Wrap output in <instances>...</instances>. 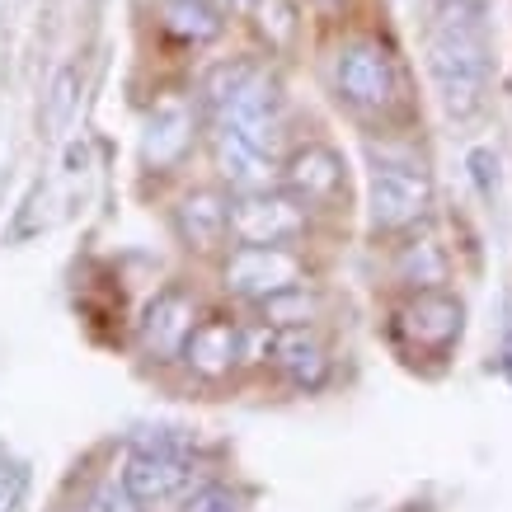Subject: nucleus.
Wrapping results in <instances>:
<instances>
[{
	"label": "nucleus",
	"instance_id": "1",
	"mask_svg": "<svg viewBox=\"0 0 512 512\" xmlns=\"http://www.w3.org/2000/svg\"><path fill=\"white\" fill-rule=\"evenodd\" d=\"M423 66L451 123L480 118L498 80L489 0H433L423 15Z\"/></svg>",
	"mask_w": 512,
	"mask_h": 512
},
{
	"label": "nucleus",
	"instance_id": "2",
	"mask_svg": "<svg viewBox=\"0 0 512 512\" xmlns=\"http://www.w3.org/2000/svg\"><path fill=\"white\" fill-rule=\"evenodd\" d=\"M278 127H282V94L273 85V76L259 66L245 90L235 94L226 109L212 113V156H217L221 179L235 193L268 188Z\"/></svg>",
	"mask_w": 512,
	"mask_h": 512
},
{
	"label": "nucleus",
	"instance_id": "3",
	"mask_svg": "<svg viewBox=\"0 0 512 512\" xmlns=\"http://www.w3.org/2000/svg\"><path fill=\"white\" fill-rule=\"evenodd\" d=\"M329 85L357 118H386L400 104L395 57L376 38H348L329 52Z\"/></svg>",
	"mask_w": 512,
	"mask_h": 512
},
{
	"label": "nucleus",
	"instance_id": "4",
	"mask_svg": "<svg viewBox=\"0 0 512 512\" xmlns=\"http://www.w3.org/2000/svg\"><path fill=\"white\" fill-rule=\"evenodd\" d=\"M433 207V179L419 160L409 156H381L372 165V184H367V217L372 231L400 235L414 231Z\"/></svg>",
	"mask_w": 512,
	"mask_h": 512
},
{
	"label": "nucleus",
	"instance_id": "5",
	"mask_svg": "<svg viewBox=\"0 0 512 512\" xmlns=\"http://www.w3.org/2000/svg\"><path fill=\"white\" fill-rule=\"evenodd\" d=\"M221 282H226L231 296L264 306L273 296L301 287L306 268H301V259H296L292 249H282V245H240V249H231V259L221 268Z\"/></svg>",
	"mask_w": 512,
	"mask_h": 512
},
{
	"label": "nucleus",
	"instance_id": "6",
	"mask_svg": "<svg viewBox=\"0 0 512 512\" xmlns=\"http://www.w3.org/2000/svg\"><path fill=\"white\" fill-rule=\"evenodd\" d=\"M306 226V207L287 193V188H245L231 202V235L240 245H282L301 235Z\"/></svg>",
	"mask_w": 512,
	"mask_h": 512
},
{
	"label": "nucleus",
	"instance_id": "7",
	"mask_svg": "<svg viewBox=\"0 0 512 512\" xmlns=\"http://www.w3.org/2000/svg\"><path fill=\"white\" fill-rule=\"evenodd\" d=\"M193 132H198V109L184 94H160L146 123H141V160L146 170H174L179 160L193 151Z\"/></svg>",
	"mask_w": 512,
	"mask_h": 512
},
{
	"label": "nucleus",
	"instance_id": "8",
	"mask_svg": "<svg viewBox=\"0 0 512 512\" xmlns=\"http://www.w3.org/2000/svg\"><path fill=\"white\" fill-rule=\"evenodd\" d=\"M461 329H466V306L447 292H419L409 306L400 311V334L419 353H447L451 343L461 339Z\"/></svg>",
	"mask_w": 512,
	"mask_h": 512
},
{
	"label": "nucleus",
	"instance_id": "9",
	"mask_svg": "<svg viewBox=\"0 0 512 512\" xmlns=\"http://www.w3.org/2000/svg\"><path fill=\"white\" fill-rule=\"evenodd\" d=\"M282 184L301 207H334L343 193V156L325 141H311L287 160Z\"/></svg>",
	"mask_w": 512,
	"mask_h": 512
},
{
	"label": "nucleus",
	"instance_id": "10",
	"mask_svg": "<svg viewBox=\"0 0 512 512\" xmlns=\"http://www.w3.org/2000/svg\"><path fill=\"white\" fill-rule=\"evenodd\" d=\"M123 484L137 503H165L188 484V461L165 447H137L123 461Z\"/></svg>",
	"mask_w": 512,
	"mask_h": 512
},
{
	"label": "nucleus",
	"instance_id": "11",
	"mask_svg": "<svg viewBox=\"0 0 512 512\" xmlns=\"http://www.w3.org/2000/svg\"><path fill=\"white\" fill-rule=\"evenodd\" d=\"M141 343H146V353L156 357H184L188 348V334H193V301L184 292H160L146 315H141Z\"/></svg>",
	"mask_w": 512,
	"mask_h": 512
},
{
	"label": "nucleus",
	"instance_id": "12",
	"mask_svg": "<svg viewBox=\"0 0 512 512\" xmlns=\"http://www.w3.org/2000/svg\"><path fill=\"white\" fill-rule=\"evenodd\" d=\"M240 357H245V329H235L231 320H202L188 334L184 362L198 376H226Z\"/></svg>",
	"mask_w": 512,
	"mask_h": 512
},
{
	"label": "nucleus",
	"instance_id": "13",
	"mask_svg": "<svg viewBox=\"0 0 512 512\" xmlns=\"http://www.w3.org/2000/svg\"><path fill=\"white\" fill-rule=\"evenodd\" d=\"M174 231L188 249H217L221 235L231 231V202H221L212 188H198L188 193L179 207H174Z\"/></svg>",
	"mask_w": 512,
	"mask_h": 512
},
{
	"label": "nucleus",
	"instance_id": "14",
	"mask_svg": "<svg viewBox=\"0 0 512 512\" xmlns=\"http://www.w3.org/2000/svg\"><path fill=\"white\" fill-rule=\"evenodd\" d=\"M273 362H278L282 372H287V381L301 390H315L325 386L329 376V357H325V343L315 339L306 325H292L278 334V353H273Z\"/></svg>",
	"mask_w": 512,
	"mask_h": 512
},
{
	"label": "nucleus",
	"instance_id": "15",
	"mask_svg": "<svg viewBox=\"0 0 512 512\" xmlns=\"http://www.w3.org/2000/svg\"><path fill=\"white\" fill-rule=\"evenodd\" d=\"M160 24H165L170 38H179L188 47L217 43L221 29H226L217 0H160Z\"/></svg>",
	"mask_w": 512,
	"mask_h": 512
},
{
	"label": "nucleus",
	"instance_id": "16",
	"mask_svg": "<svg viewBox=\"0 0 512 512\" xmlns=\"http://www.w3.org/2000/svg\"><path fill=\"white\" fill-rule=\"evenodd\" d=\"M395 273H400V282H409L414 292H433V287L447 282V254H442V245H437L433 235H423L414 245H404V254L395 259Z\"/></svg>",
	"mask_w": 512,
	"mask_h": 512
},
{
	"label": "nucleus",
	"instance_id": "17",
	"mask_svg": "<svg viewBox=\"0 0 512 512\" xmlns=\"http://www.w3.org/2000/svg\"><path fill=\"white\" fill-rule=\"evenodd\" d=\"M249 19L273 52H287L296 43V5L292 0H254L249 5Z\"/></svg>",
	"mask_w": 512,
	"mask_h": 512
},
{
	"label": "nucleus",
	"instance_id": "18",
	"mask_svg": "<svg viewBox=\"0 0 512 512\" xmlns=\"http://www.w3.org/2000/svg\"><path fill=\"white\" fill-rule=\"evenodd\" d=\"M254 71H259L254 62H221V66H212V71L202 76V109H207V118H212L217 109H226L235 94L254 80Z\"/></svg>",
	"mask_w": 512,
	"mask_h": 512
},
{
	"label": "nucleus",
	"instance_id": "19",
	"mask_svg": "<svg viewBox=\"0 0 512 512\" xmlns=\"http://www.w3.org/2000/svg\"><path fill=\"white\" fill-rule=\"evenodd\" d=\"M76 94H80V71L71 62L52 76V85H47V104H43V123L47 132H57V127L71 123V109H76Z\"/></svg>",
	"mask_w": 512,
	"mask_h": 512
},
{
	"label": "nucleus",
	"instance_id": "20",
	"mask_svg": "<svg viewBox=\"0 0 512 512\" xmlns=\"http://www.w3.org/2000/svg\"><path fill=\"white\" fill-rule=\"evenodd\" d=\"M315 311H320V301H315V292H306V282L292 287V292L273 296V301H264V320L268 325H278V329L306 325V320H315Z\"/></svg>",
	"mask_w": 512,
	"mask_h": 512
},
{
	"label": "nucleus",
	"instance_id": "21",
	"mask_svg": "<svg viewBox=\"0 0 512 512\" xmlns=\"http://www.w3.org/2000/svg\"><path fill=\"white\" fill-rule=\"evenodd\" d=\"M85 512H137V498H132V489H127L123 480H109L90 494Z\"/></svg>",
	"mask_w": 512,
	"mask_h": 512
},
{
	"label": "nucleus",
	"instance_id": "22",
	"mask_svg": "<svg viewBox=\"0 0 512 512\" xmlns=\"http://www.w3.org/2000/svg\"><path fill=\"white\" fill-rule=\"evenodd\" d=\"M184 512H240V503H235L231 489H221V484H202V489L188 494Z\"/></svg>",
	"mask_w": 512,
	"mask_h": 512
},
{
	"label": "nucleus",
	"instance_id": "23",
	"mask_svg": "<svg viewBox=\"0 0 512 512\" xmlns=\"http://www.w3.org/2000/svg\"><path fill=\"white\" fill-rule=\"evenodd\" d=\"M273 353H278V325L245 329V362H268Z\"/></svg>",
	"mask_w": 512,
	"mask_h": 512
},
{
	"label": "nucleus",
	"instance_id": "24",
	"mask_svg": "<svg viewBox=\"0 0 512 512\" xmlns=\"http://www.w3.org/2000/svg\"><path fill=\"white\" fill-rule=\"evenodd\" d=\"M24 466H0V512H15L24 503Z\"/></svg>",
	"mask_w": 512,
	"mask_h": 512
},
{
	"label": "nucleus",
	"instance_id": "25",
	"mask_svg": "<svg viewBox=\"0 0 512 512\" xmlns=\"http://www.w3.org/2000/svg\"><path fill=\"white\" fill-rule=\"evenodd\" d=\"M249 5H254V0H231V10H245V15H249Z\"/></svg>",
	"mask_w": 512,
	"mask_h": 512
}]
</instances>
